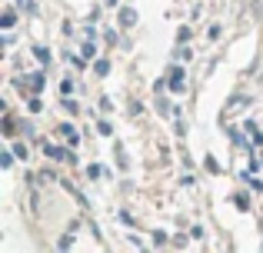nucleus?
Masks as SVG:
<instances>
[{"instance_id": "f257e3e1", "label": "nucleus", "mask_w": 263, "mask_h": 253, "mask_svg": "<svg viewBox=\"0 0 263 253\" xmlns=\"http://www.w3.org/2000/svg\"><path fill=\"white\" fill-rule=\"evenodd\" d=\"M167 77H170V80H167V84H170V90H177V93L183 90V70H180V67H170V73H167Z\"/></svg>"}, {"instance_id": "f03ea898", "label": "nucleus", "mask_w": 263, "mask_h": 253, "mask_svg": "<svg viewBox=\"0 0 263 253\" xmlns=\"http://www.w3.org/2000/svg\"><path fill=\"white\" fill-rule=\"evenodd\" d=\"M47 157H53V160H73L70 150H60V147H53V143L47 147Z\"/></svg>"}, {"instance_id": "7ed1b4c3", "label": "nucleus", "mask_w": 263, "mask_h": 253, "mask_svg": "<svg viewBox=\"0 0 263 253\" xmlns=\"http://www.w3.org/2000/svg\"><path fill=\"white\" fill-rule=\"evenodd\" d=\"M120 24H123V27H134V24H137V10L123 7V10H120Z\"/></svg>"}, {"instance_id": "20e7f679", "label": "nucleus", "mask_w": 263, "mask_h": 253, "mask_svg": "<svg viewBox=\"0 0 263 253\" xmlns=\"http://www.w3.org/2000/svg\"><path fill=\"white\" fill-rule=\"evenodd\" d=\"M13 20H17V13H13L10 7H7V10H4V17H0V27H4V30H10V27H13Z\"/></svg>"}, {"instance_id": "39448f33", "label": "nucleus", "mask_w": 263, "mask_h": 253, "mask_svg": "<svg viewBox=\"0 0 263 253\" xmlns=\"http://www.w3.org/2000/svg\"><path fill=\"white\" fill-rule=\"evenodd\" d=\"M93 70L100 73V77H107V73H110V64H107V60H97V64H93Z\"/></svg>"}, {"instance_id": "423d86ee", "label": "nucleus", "mask_w": 263, "mask_h": 253, "mask_svg": "<svg viewBox=\"0 0 263 253\" xmlns=\"http://www.w3.org/2000/svg\"><path fill=\"white\" fill-rule=\"evenodd\" d=\"M157 110H160V117H170V100H157Z\"/></svg>"}, {"instance_id": "0eeeda50", "label": "nucleus", "mask_w": 263, "mask_h": 253, "mask_svg": "<svg viewBox=\"0 0 263 253\" xmlns=\"http://www.w3.org/2000/svg\"><path fill=\"white\" fill-rule=\"evenodd\" d=\"M60 133H64L70 143H77V133H73V127H70V124H64V127H60Z\"/></svg>"}, {"instance_id": "6e6552de", "label": "nucleus", "mask_w": 263, "mask_h": 253, "mask_svg": "<svg viewBox=\"0 0 263 253\" xmlns=\"http://www.w3.org/2000/svg\"><path fill=\"white\" fill-rule=\"evenodd\" d=\"M4 133H7V137L17 133V130H13V117H4Z\"/></svg>"}, {"instance_id": "1a4fd4ad", "label": "nucleus", "mask_w": 263, "mask_h": 253, "mask_svg": "<svg viewBox=\"0 0 263 253\" xmlns=\"http://www.w3.org/2000/svg\"><path fill=\"white\" fill-rule=\"evenodd\" d=\"M163 243H167V233H163V230H157V233H154V247H163Z\"/></svg>"}, {"instance_id": "9d476101", "label": "nucleus", "mask_w": 263, "mask_h": 253, "mask_svg": "<svg viewBox=\"0 0 263 253\" xmlns=\"http://www.w3.org/2000/svg\"><path fill=\"white\" fill-rule=\"evenodd\" d=\"M237 207L247 210V207H250V197H247V193H237Z\"/></svg>"}, {"instance_id": "9b49d317", "label": "nucleus", "mask_w": 263, "mask_h": 253, "mask_svg": "<svg viewBox=\"0 0 263 253\" xmlns=\"http://www.w3.org/2000/svg\"><path fill=\"white\" fill-rule=\"evenodd\" d=\"M10 163H13V153H0V167L7 170V167H10Z\"/></svg>"}, {"instance_id": "f8f14e48", "label": "nucleus", "mask_w": 263, "mask_h": 253, "mask_svg": "<svg viewBox=\"0 0 263 253\" xmlns=\"http://www.w3.org/2000/svg\"><path fill=\"white\" fill-rule=\"evenodd\" d=\"M33 53H37V60H44V64H47V60H50V53H47L44 47H37V50H33Z\"/></svg>"}, {"instance_id": "ddd939ff", "label": "nucleus", "mask_w": 263, "mask_h": 253, "mask_svg": "<svg viewBox=\"0 0 263 253\" xmlns=\"http://www.w3.org/2000/svg\"><path fill=\"white\" fill-rule=\"evenodd\" d=\"M17 4L24 7V10H30V13H33V0H17Z\"/></svg>"}, {"instance_id": "4468645a", "label": "nucleus", "mask_w": 263, "mask_h": 253, "mask_svg": "<svg viewBox=\"0 0 263 253\" xmlns=\"http://www.w3.org/2000/svg\"><path fill=\"white\" fill-rule=\"evenodd\" d=\"M107 7H117V0H107Z\"/></svg>"}]
</instances>
